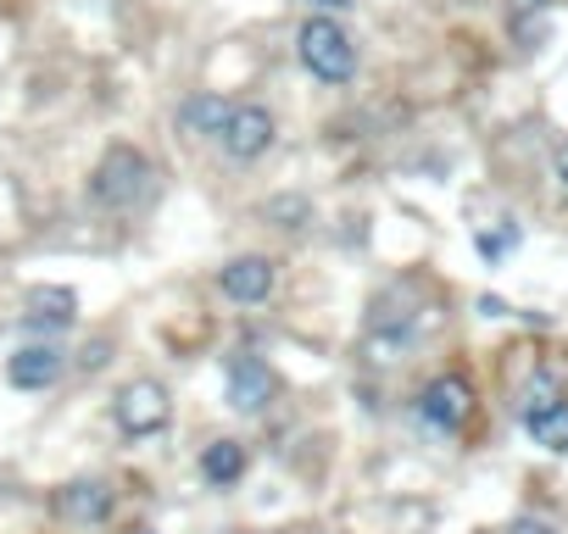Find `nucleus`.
<instances>
[{"label":"nucleus","instance_id":"7ed1b4c3","mask_svg":"<svg viewBox=\"0 0 568 534\" xmlns=\"http://www.w3.org/2000/svg\"><path fill=\"white\" fill-rule=\"evenodd\" d=\"M112 418H118V429H123L129 440H151V434L168 429L173 401H168V390H162L156 379H129V384L118 390V401H112Z\"/></svg>","mask_w":568,"mask_h":534},{"label":"nucleus","instance_id":"4468645a","mask_svg":"<svg viewBox=\"0 0 568 534\" xmlns=\"http://www.w3.org/2000/svg\"><path fill=\"white\" fill-rule=\"evenodd\" d=\"M557 396H562L557 379H551V373H535L529 390H524V412H535V407H546V401H557Z\"/></svg>","mask_w":568,"mask_h":534},{"label":"nucleus","instance_id":"6ab92c4d","mask_svg":"<svg viewBox=\"0 0 568 534\" xmlns=\"http://www.w3.org/2000/svg\"><path fill=\"white\" fill-rule=\"evenodd\" d=\"M557 178L568 184V145H557Z\"/></svg>","mask_w":568,"mask_h":534},{"label":"nucleus","instance_id":"39448f33","mask_svg":"<svg viewBox=\"0 0 568 534\" xmlns=\"http://www.w3.org/2000/svg\"><path fill=\"white\" fill-rule=\"evenodd\" d=\"M223 384H229V407H234V412H245V418L267 412V401H273V390H278L273 368H267L262 357H251V351H234V357H229Z\"/></svg>","mask_w":568,"mask_h":534},{"label":"nucleus","instance_id":"f3484780","mask_svg":"<svg viewBox=\"0 0 568 534\" xmlns=\"http://www.w3.org/2000/svg\"><path fill=\"white\" fill-rule=\"evenodd\" d=\"M302 7L313 12V18H335V12H346L352 0H302Z\"/></svg>","mask_w":568,"mask_h":534},{"label":"nucleus","instance_id":"423d86ee","mask_svg":"<svg viewBox=\"0 0 568 534\" xmlns=\"http://www.w3.org/2000/svg\"><path fill=\"white\" fill-rule=\"evenodd\" d=\"M273 112L267 106H256V101H240L234 112H229V123H223V134H217V145L234 156V162H256V156H267V145H273Z\"/></svg>","mask_w":568,"mask_h":534},{"label":"nucleus","instance_id":"f8f14e48","mask_svg":"<svg viewBox=\"0 0 568 534\" xmlns=\"http://www.w3.org/2000/svg\"><path fill=\"white\" fill-rule=\"evenodd\" d=\"M524 429H529L535 445H546V451H568V396H557V401L524 412Z\"/></svg>","mask_w":568,"mask_h":534},{"label":"nucleus","instance_id":"a211bd4d","mask_svg":"<svg viewBox=\"0 0 568 534\" xmlns=\"http://www.w3.org/2000/svg\"><path fill=\"white\" fill-rule=\"evenodd\" d=\"M267 217H307V206H302V201H273Z\"/></svg>","mask_w":568,"mask_h":534},{"label":"nucleus","instance_id":"f03ea898","mask_svg":"<svg viewBox=\"0 0 568 534\" xmlns=\"http://www.w3.org/2000/svg\"><path fill=\"white\" fill-rule=\"evenodd\" d=\"M296 57L318 84H352V73H357V45L335 18H307L296 34Z\"/></svg>","mask_w":568,"mask_h":534},{"label":"nucleus","instance_id":"9b49d317","mask_svg":"<svg viewBox=\"0 0 568 534\" xmlns=\"http://www.w3.org/2000/svg\"><path fill=\"white\" fill-rule=\"evenodd\" d=\"M201 479H206L212 490L240 484V479H245V445H240V440H212V445L201 451Z\"/></svg>","mask_w":568,"mask_h":534},{"label":"nucleus","instance_id":"2eb2a0df","mask_svg":"<svg viewBox=\"0 0 568 534\" xmlns=\"http://www.w3.org/2000/svg\"><path fill=\"white\" fill-rule=\"evenodd\" d=\"M507 7H513V23H529L546 12V0H507Z\"/></svg>","mask_w":568,"mask_h":534},{"label":"nucleus","instance_id":"dca6fc26","mask_svg":"<svg viewBox=\"0 0 568 534\" xmlns=\"http://www.w3.org/2000/svg\"><path fill=\"white\" fill-rule=\"evenodd\" d=\"M507 534H557V528H551L546 517H513V528H507Z\"/></svg>","mask_w":568,"mask_h":534},{"label":"nucleus","instance_id":"0eeeda50","mask_svg":"<svg viewBox=\"0 0 568 534\" xmlns=\"http://www.w3.org/2000/svg\"><path fill=\"white\" fill-rule=\"evenodd\" d=\"M112 506H118V490L106 479H73V484L57 490V512L79 528H101L112 517Z\"/></svg>","mask_w":568,"mask_h":534},{"label":"nucleus","instance_id":"9d476101","mask_svg":"<svg viewBox=\"0 0 568 534\" xmlns=\"http://www.w3.org/2000/svg\"><path fill=\"white\" fill-rule=\"evenodd\" d=\"M73 318H79L73 290H34V296H29V312H23V324H29L34 335H57V329H68Z\"/></svg>","mask_w":568,"mask_h":534},{"label":"nucleus","instance_id":"aec40b11","mask_svg":"<svg viewBox=\"0 0 568 534\" xmlns=\"http://www.w3.org/2000/svg\"><path fill=\"white\" fill-rule=\"evenodd\" d=\"M140 534H156V528H140Z\"/></svg>","mask_w":568,"mask_h":534},{"label":"nucleus","instance_id":"f257e3e1","mask_svg":"<svg viewBox=\"0 0 568 534\" xmlns=\"http://www.w3.org/2000/svg\"><path fill=\"white\" fill-rule=\"evenodd\" d=\"M151 195H156V167H151V156L134 151V145H112V151L95 162V173H90V201H95L101 212H134V206H145Z\"/></svg>","mask_w":568,"mask_h":534},{"label":"nucleus","instance_id":"20e7f679","mask_svg":"<svg viewBox=\"0 0 568 534\" xmlns=\"http://www.w3.org/2000/svg\"><path fill=\"white\" fill-rule=\"evenodd\" d=\"M474 412V384L463 373H440L418 390V418L435 429V434H457Z\"/></svg>","mask_w":568,"mask_h":534},{"label":"nucleus","instance_id":"6e6552de","mask_svg":"<svg viewBox=\"0 0 568 534\" xmlns=\"http://www.w3.org/2000/svg\"><path fill=\"white\" fill-rule=\"evenodd\" d=\"M217 285H223V296H229V301L256 307V301H267V296H273L278 274H273V261H267V256H234V261H223Z\"/></svg>","mask_w":568,"mask_h":534},{"label":"nucleus","instance_id":"ddd939ff","mask_svg":"<svg viewBox=\"0 0 568 534\" xmlns=\"http://www.w3.org/2000/svg\"><path fill=\"white\" fill-rule=\"evenodd\" d=\"M229 112H234V106H229L223 95H195V101H184V106H179V123H184V129H195V134H206V140H217V134H223V123H229Z\"/></svg>","mask_w":568,"mask_h":534},{"label":"nucleus","instance_id":"1a4fd4ad","mask_svg":"<svg viewBox=\"0 0 568 534\" xmlns=\"http://www.w3.org/2000/svg\"><path fill=\"white\" fill-rule=\"evenodd\" d=\"M62 373H68V351H57L51 340H45V346H23V351L7 362V379H12L18 390H51Z\"/></svg>","mask_w":568,"mask_h":534}]
</instances>
